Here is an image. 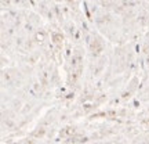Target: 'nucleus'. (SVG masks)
Returning a JSON list of instances; mask_svg holds the SVG:
<instances>
[]
</instances>
